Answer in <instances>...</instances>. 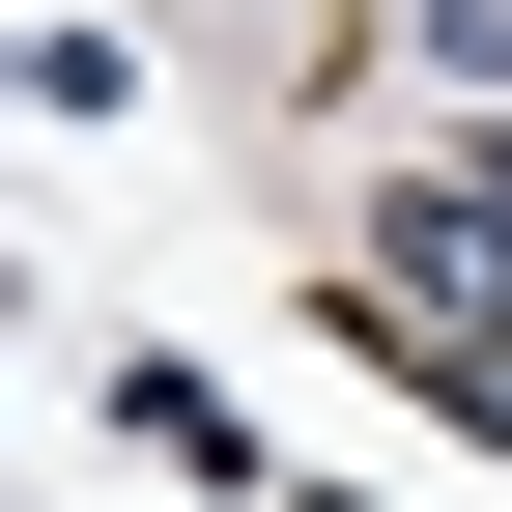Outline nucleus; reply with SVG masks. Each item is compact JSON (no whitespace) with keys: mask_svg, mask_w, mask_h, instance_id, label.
<instances>
[{"mask_svg":"<svg viewBox=\"0 0 512 512\" xmlns=\"http://www.w3.org/2000/svg\"><path fill=\"white\" fill-rule=\"evenodd\" d=\"M399 29H427V57H456V86H512V0H399Z\"/></svg>","mask_w":512,"mask_h":512,"instance_id":"1","label":"nucleus"}]
</instances>
